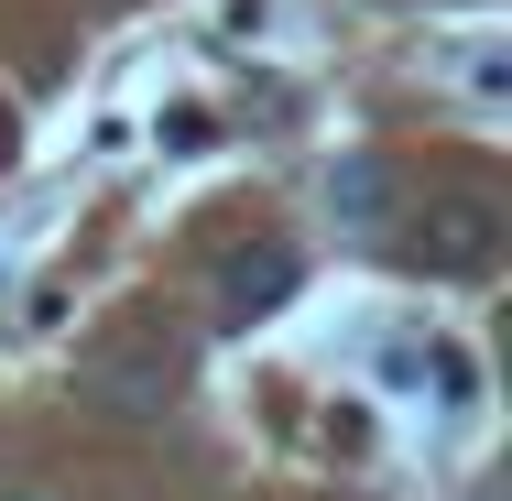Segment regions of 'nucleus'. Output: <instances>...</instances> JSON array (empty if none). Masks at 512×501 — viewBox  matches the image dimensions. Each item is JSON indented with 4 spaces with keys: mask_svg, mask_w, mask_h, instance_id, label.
<instances>
[{
    "mask_svg": "<svg viewBox=\"0 0 512 501\" xmlns=\"http://www.w3.org/2000/svg\"><path fill=\"white\" fill-rule=\"evenodd\" d=\"M77 393L99 403L109 425H164L175 393H186V338H164V327H109L99 349L77 360Z\"/></svg>",
    "mask_w": 512,
    "mask_h": 501,
    "instance_id": "nucleus-1",
    "label": "nucleus"
},
{
    "mask_svg": "<svg viewBox=\"0 0 512 501\" xmlns=\"http://www.w3.org/2000/svg\"><path fill=\"white\" fill-rule=\"evenodd\" d=\"M404 262L414 273H436V284H480L491 262H502V207L491 197H436L425 218H414V240H404Z\"/></svg>",
    "mask_w": 512,
    "mask_h": 501,
    "instance_id": "nucleus-2",
    "label": "nucleus"
},
{
    "mask_svg": "<svg viewBox=\"0 0 512 501\" xmlns=\"http://www.w3.org/2000/svg\"><path fill=\"white\" fill-rule=\"evenodd\" d=\"M306 284V262H295V240H240L229 262H218V316L229 327H251V316H273V305H295Z\"/></svg>",
    "mask_w": 512,
    "mask_h": 501,
    "instance_id": "nucleus-3",
    "label": "nucleus"
},
{
    "mask_svg": "<svg viewBox=\"0 0 512 501\" xmlns=\"http://www.w3.org/2000/svg\"><path fill=\"white\" fill-rule=\"evenodd\" d=\"M393 197H404V186H393L382 153H338V164H327V207H338V229H393Z\"/></svg>",
    "mask_w": 512,
    "mask_h": 501,
    "instance_id": "nucleus-4",
    "label": "nucleus"
},
{
    "mask_svg": "<svg viewBox=\"0 0 512 501\" xmlns=\"http://www.w3.org/2000/svg\"><path fill=\"white\" fill-rule=\"evenodd\" d=\"M425 371H436V393H447V403L480 393V360H469V349H425Z\"/></svg>",
    "mask_w": 512,
    "mask_h": 501,
    "instance_id": "nucleus-5",
    "label": "nucleus"
},
{
    "mask_svg": "<svg viewBox=\"0 0 512 501\" xmlns=\"http://www.w3.org/2000/svg\"><path fill=\"white\" fill-rule=\"evenodd\" d=\"M207 142V109H164V153H197Z\"/></svg>",
    "mask_w": 512,
    "mask_h": 501,
    "instance_id": "nucleus-6",
    "label": "nucleus"
}]
</instances>
